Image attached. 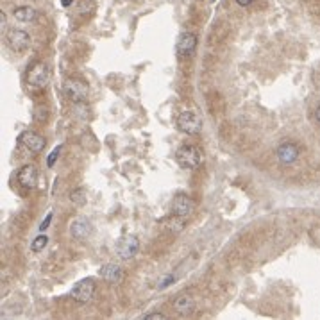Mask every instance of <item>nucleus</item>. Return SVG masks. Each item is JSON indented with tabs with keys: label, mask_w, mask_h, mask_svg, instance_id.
Here are the masks:
<instances>
[{
	"label": "nucleus",
	"mask_w": 320,
	"mask_h": 320,
	"mask_svg": "<svg viewBox=\"0 0 320 320\" xmlns=\"http://www.w3.org/2000/svg\"><path fill=\"white\" fill-rule=\"evenodd\" d=\"M172 281H174V276H168V278L163 279V283L159 285V288H165L167 285H172Z\"/></svg>",
	"instance_id": "nucleus-24"
},
{
	"label": "nucleus",
	"mask_w": 320,
	"mask_h": 320,
	"mask_svg": "<svg viewBox=\"0 0 320 320\" xmlns=\"http://www.w3.org/2000/svg\"><path fill=\"white\" fill-rule=\"evenodd\" d=\"M16 179L23 188L27 190L34 188L36 183H38V170H36V167H32V165H25V167H21L20 170H18Z\"/></svg>",
	"instance_id": "nucleus-9"
},
{
	"label": "nucleus",
	"mask_w": 320,
	"mask_h": 320,
	"mask_svg": "<svg viewBox=\"0 0 320 320\" xmlns=\"http://www.w3.org/2000/svg\"><path fill=\"white\" fill-rule=\"evenodd\" d=\"M5 41H7V47L11 48L13 52H25L30 45V38L25 30L20 29H11L5 36Z\"/></svg>",
	"instance_id": "nucleus-5"
},
{
	"label": "nucleus",
	"mask_w": 320,
	"mask_h": 320,
	"mask_svg": "<svg viewBox=\"0 0 320 320\" xmlns=\"http://www.w3.org/2000/svg\"><path fill=\"white\" fill-rule=\"evenodd\" d=\"M20 141L27 147V149L30 150V152H34V154L36 152H41V150L45 149V138L39 136L38 132L25 131L23 134H21Z\"/></svg>",
	"instance_id": "nucleus-12"
},
{
	"label": "nucleus",
	"mask_w": 320,
	"mask_h": 320,
	"mask_svg": "<svg viewBox=\"0 0 320 320\" xmlns=\"http://www.w3.org/2000/svg\"><path fill=\"white\" fill-rule=\"evenodd\" d=\"M70 235H72L75 240H86L91 235V222L84 217L73 220L72 227H70Z\"/></svg>",
	"instance_id": "nucleus-14"
},
{
	"label": "nucleus",
	"mask_w": 320,
	"mask_h": 320,
	"mask_svg": "<svg viewBox=\"0 0 320 320\" xmlns=\"http://www.w3.org/2000/svg\"><path fill=\"white\" fill-rule=\"evenodd\" d=\"M315 116H317V120H319V124H320V106L317 107V111H315Z\"/></svg>",
	"instance_id": "nucleus-27"
},
{
	"label": "nucleus",
	"mask_w": 320,
	"mask_h": 320,
	"mask_svg": "<svg viewBox=\"0 0 320 320\" xmlns=\"http://www.w3.org/2000/svg\"><path fill=\"white\" fill-rule=\"evenodd\" d=\"M195 50H197V34H193V32H183L179 41H177V52H179L181 56L190 57Z\"/></svg>",
	"instance_id": "nucleus-11"
},
{
	"label": "nucleus",
	"mask_w": 320,
	"mask_h": 320,
	"mask_svg": "<svg viewBox=\"0 0 320 320\" xmlns=\"http://www.w3.org/2000/svg\"><path fill=\"white\" fill-rule=\"evenodd\" d=\"M236 2H238V4L242 5V7H247V5H251L252 2H254V0H236Z\"/></svg>",
	"instance_id": "nucleus-25"
},
{
	"label": "nucleus",
	"mask_w": 320,
	"mask_h": 320,
	"mask_svg": "<svg viewBox=\"0 0 320 320\" xmlns=\"http://www.w3.org/2000/svg\"><path fill=\"white\" fill-rule=\"evenodd\" d=\"M52 217H54L52 213H48L47 217H45V220H43L41 226H39V231H47L48 229V226H50V222H52Z\"/></svg>",
	"instance_id": "nucleus-21"
},
{
	"label": "nucleus",
	"mask_w": 320,
	"mask_h": 320,
	"mask_svg": "<svg viewBox=\"0 0 320 320\" xmlns=\"http://www.w3.org/2000/svg\"><path fill=\"white\" fill-rule=\"evenodd\" d=\"M138 251H140V242H138L136 236H124L116 244V254L122 260H131V258L136 256Z\"/></svg>",
	"instance_id": "nucleus-7"
},
{
	"label": "nucleus",
	"mask_w": 320,
	"mask_h": 320,
	"mask_svg": "<svg viewBox=\"0 0 320 320\" xmlns=\"http://www.w3.org/2000/svg\"><path fill=\"white\" fill-rule=\"evenodd\" d=\"M175 159L183 168H197L202 165V150L195 145H183L175 152Z\"/></svg>",
	"instance_id": "nucleus-1"
},
{
	"label": "nucleus",
	"mask_w": 320,
	"mask_h": 320,
	"mask_svg": "<svg viewBox=\"0 0 320 320\" xmlns=\"http://www.w3.org/2000/svg\"><path fill=\"white\" fill-rule=\"evenodd\" d=\"M177 127L186 134H199L202 129V118L195 111H183L177 118Z\"/></svg>",
	"instance_id": "nucleus-4"
},
{
	"label": "nucleus",
	"mask_w": 320,
	"mask_h": 320,
	"mask_svg": "<svg viewBox=\"0 0 320 320\" xmlns=\"http://www.w3.org/2000/svg\"><path fill=\"white\" fill-rule=\"evenodd\" d=\"M59 152H61V145H57L56 149L52 150V154H50V156H48V159H47V165H48V167H50V168L54 167V163L57 161V156H59Z\"/></svg>",
	"instance_id": "nucleus-20"
},
{
	"label": "nucleus",
	"mask_w": 320,
	"mask_h": 320,
	"mask_svg": "<svg viewBox=\"0 0 320 320\" xmlns=\"http://www.w3.org/2000/svg\"><path fill=\"white\" fill-rule=\"evenodd\" d=\"M172 213L175 218L179 220H186V218L192 217L193 213V202L190 197L186 195H177L172 202Z\"/></svg>",
	"instance_id": "nucleus-8"
},
{
	"label": "nucleus",
	"mask_w": 320,
	"mask_h": 320,
	"mask_svg": "<svg viewBox=\"0 0 320 320\" xmlns=\"http://www.w3.org/2000/svg\"><path fill=\"white\" fill-rule=\"evenodd\" d=\"M70 201H72L75 206H82V204H84V202H86V193H84V190H82V188L73 190V192L70 193Z\"/></svg>",
	"instance_id": "nucleus-19"
},
{
	"label": "nucleus",
	"mask_w": 320,
	"mask_h": 320,
	"mask_svg": "<svg viewBox=\"0 0 320 320\" xmlns=\"http://www.w3.org/2000/svg\"><path fill=\"white\" fill-rule=\"evenodd\" d=\"M93 294H95V283L91 281V279H82V281H79L72 288L70 297H72L75 303L84 304L93 297Z\"/></svg>",
	"instance_id": "nucleus-6"
},
{
	"label": "nucleus",
	"mask_w": 320,
	"mask_h": 320,
	"mask_svg": "<svg viewBox=\"0 0 320 320\" xmlns=\"http://www.w3.org/2000/svg\"><path fill=\"white\" fill-rule=\"evenodd\" d=\"M63 91H64V97L72 100V102H84L88 93H90V88L86 84L84 81L81 79H66L63 82Z\"/></svg>",
	"instance_id": "nucleus-2"
},
{
	"label": "nucleus",
	"mask_w": 320,
	"mask_h": 320,
	"mask_svg": "<svg viewBox=\"0 0 320 320\" xmlns=\"http://www.w3.org/2000/svg\"><path fill=\"white\" fill-rule=\"evenodd\" d=\"M73 2H75V0H61V5H63V7H70Z\"/></svg>",
	"instance_id": "nucleus-26"
},
{
	"label": "nucleus",
	"mask_w": 320,
	"mask_h": 320,
	"mask_svg": "<svg viewBox=\"0 0 320 320\" xmlns=\"http://www.w3.org/2000/svg\"><path fill=\"white\" fill-rule=\"evenodd\" d=\"M100 278L107 283H120L122 278H124V270L120 269L118 265L111 263V265H106L102 270H100Z\"/></svg>",
	"instance_id": "nucleus-15"
},
{
	"label": "nucleus",
	"mask_w": 320,
	"mask_h": 320,
	"mask_svg": "<svg viewBox=\"0 0 320 320\" xmlns=\"http://www.w3.org/2000/svg\"><path fill=\"white\" fill-rule=\"evenodd\" d=\"M5 25H7V20H5V13H0V30L4 32Z\"/></svg>",
	"instance_id": "nucleus-23"
},
{
	"label": "nucleus",
	"mask_w": 320,
	"mask_h": 320,
	"mask_svg": "<svg viewBox=\"0 0 320 320\" xmlns=\"http://www.w3.org/2000/svg\"><path fill=\"white\" fill-rule=\"evenodd\" d=\"M48 79H50V68L45 63H34L27 72V84L32 88L47 86Z\"/></svg>",
	"instance_id": "nucleus-3"
},
{
	"label": "nucleus",
	"mask_w": 320,
	"mask_h": 320,
	"mask_svg": "<svg viewBox=\"0 0 320 320\" xmlns=\"http://www.w3.org/2000/svg\"><path fill=\"white\" fill-rule=\"evenodd\" d=\"M167 317L161 315V313H149V315H145V320H165Z\"/></svg>",
	"instance_id": "nucleus-22"
},
{
	"label": "nucleus",
	"mask_w": 320,
	"mask_h": 320,
	"mask_svg": "<svg viewBox=\"0 0 320 320\" xmlns=\"http://www.w3.org/2000/svg\"><path fill=\"white\" fill-rule=\"evenodd\" d=\"M174 310L179 315H190L195 310V297L192 294H181L175 297Z\"/></svg>",
	"instance_id": "nucleus-13"
},
{
	"label": "nucleus",
	"mask_w": 320,
	"mask_h": 320,
	"mask_svg": "<svg viewBox=\"0 0 320 320\" xmlns=\"http://www.w3.org/2000/svg\"><path fill=\"white\" fill-rule=\"evenodd\" d=\"M48 244V238L45 235H38L34 240H32V245H30V249H32V252H39L43 251V249L47 247Z\"/></svg>",
	"instance_id": "nucleus-18"
},
{
	"label": "nucleus",
	"mask_w": 320,
	"mask_h": 320,
	"mask_svg": "<svg viewBox=\"0 0 320 320\" xmlns=\"http://www.w3.org/2000/svg\"><path fill=\"white\" fill-rule=\"evenodd\" d=\"M13 16L18 21H34L36 20V11L29 5H21L13 11Z\"/></svg>",
	"instance_id": "nucleus-16"
},
{
	"label": "nucleus",
	"mask_w": 320,
	"mask_h": 320,
	"mask_svg": "<svg viewBox=\"0 0 320 320\" xmlns=\"http://www.w3.org/2000/svg\"><path fill=\"white\" fill-rule=\"evenodd\" d=\"M278 159L283 163V165H292L299 159V147L294 145V143H283V145L278 147Z\"/></svg>",
	"instance_id": "nucleus-10"
},
{
	"label": "nucleus",
	"mask_w": 320,
	"mask_h": 320,
	"mask_svg": "<svg viewBox=\"0 0 320 320\" xmlns=\"http://www.w3.org/2000/svg\"><path fill=\"white\" fill-rule=\"evenodd\" d=\"M93 9H95L93 0H79V4H77V13L79 14H88L91 13Z\"/></svg>",
	"instance_id": "nucleus-17"
}]
</instances>
